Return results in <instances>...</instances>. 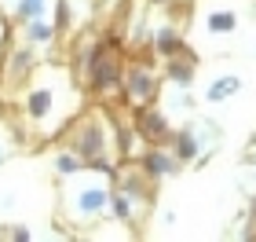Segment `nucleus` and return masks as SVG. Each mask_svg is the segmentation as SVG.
Wrapping results in <instances>:
<instances>
[{"label": "nucleus", "instance_id": "f257e3e1", "mask_svg": "<svg viewBox=\"0 0 256 242\" xmlns=\"http://www.w3.org/2000/svg\"><path fill=\"white\" fill-rule=\"evenodd\" d=\"M55 96H59V81H55V74H48L26 92V118L33 125H48V118L55 114V103H59Z\"/></svg>", "mask_w": 256, "mask_h": 242}, {"label": "nucleus", "instance_id": "f03ea898", "mask_svg": "<svg viewBox=\"0 0 256 242\" xmlns=\"http://www.w3.org/2000/svg\"><path fill=\"white\" fill-rule=\"evenodd\" d=\"M74 154L80 161H96L102 154V129L99 121H80L74 132Z\"/></svg>", "mask_w": 256, "mask_h": 242}, {"label": "nucleus", "instance_id": "7ed1b4c3", "mask_svg": "<svg viewBox=\"0 0 256 242\" xmlns=\"http://www.w3.org/2000/svg\"><path fill=\"white\" fill-rule=\"evenodd\" d=\"M30 70H33V52L30 48H15L8 52V85H26L30 81Z\"/></svg>", "mask_w": 256, "mask_h": 242}, {"label": "nucleus", "instance_id": "20e7f679", "mask_svg": "<svg viewBox=\"0 0 256 242\" xmlns=\"http://www.w3.org/2000/svg\"><path fill=\"white\" fill-rule=\"evenodd\" d=\"M22 33H26V41H33V44H48L55 37V26L44 22V19H33V22H22Z\"/></svg>", "mask_w": 256, "mask_h": 242}, {"label": "nucleus", "instance_id": "39448f33", "mask_svg": "<svg viewBox=\"0 0 256 242\" xmlns=\"http://www.w3.org/2000/svg\"><path fill=\"white\" fill-rule=\"evenodd\" d=\"M44 11H48V0H18L15 4V19L18 22H33V19H40Z\"/></svg>", "mask_w": 256, "mask_h": 242}, {"label": "nucleus", "instance_id": "423d86ee", "mask_svg": "<svg viewBox=\"0 0 256 242\" xmlns=\"http://www.w3.org/2000/svg\"><path fill=\"white\" fill-rule=\"evenodd\" d=\"M102 202H106V194L102 191H84L77 198V216H92V213H99L102 209Z\"/></svg>", "mask_w": 256, "mask_h": 242}, {"label": "nucleus", "instance_id": "0eeeda50", "mask_svg": "<svg viewBox=\"0 0 256 242\" xmlns=\"http://www.w3.org/2000/svg\"><path fill=\"white\" fill-rule=\"evenodd\" d=\"M128 92H132V99H146L150 96V92H154V85H150V77L143 74V70H132V74H128Z\"/></svg>", "mask_w": 256, "mask_h": 242}, {"label": "nucleus", "instance_id": "6e6552de", "mask_svg": "<svg viewBox=\"0 0 256 242\" xmlns=\"http://www.w3.org/2000/svg\"><path fill=\"white\" fill-rule=\"evenodd\" d=\"M55 169H59L62 176H74V172H80V158L77 154H59L55 158Z\"/></svg>", "mask_w": 256, "mask_h": 242}, {"label": "nucleus", "instance_id": "1a4fd4ad", "mask_svg": "<svg viewBox=\"0 0 256 242\" xmlns=\"http://www.w3.org/2000/svg\"><path fill=\"white\" fill-rule=\"evenodd\" d=\"M234 11H227V15H212V19H208V26H212V33H230V30H234Z\"/></svg>", "mask_w": 256, "mask_h": 242}, {"label": "nucleus", "instance_id": "9d476101", "mask_svg": "<svg viewBox=\"0 0 256 242\" xmlns=\"http://www.w3.org/2000/svg\"><path fill=\"white\" fill-rule=\"evenodd\" d=\"M234 85H238V77H227V81H216V88L208 92V96L212 99H220V96H230V92H234Z\"/></svg>", "mask_w": 256, "mask_h": 242}, {"label": "nucleus", "instance_id": "9b49d317", "mask_svg": "<svg viewBox=\"0 0 256 242\" xmlns=\"http://www.w3.org/2000/svg\"><path fill=\"white\" fill-rule=\"evenodd\" d=\"M114 213H118L121 220H124V216L132 213V209H128V198H121V194H118V198H114Z\"/></svg>", "mask_w": 256, "mask_h": 242}, {"label": "nucleus", "instance_id": "f8f14e48", "mask_svg": "<svg viewBox=\"0 0 256 242\" xmlns=\"http://www.w3.org/2000/svg\"><path fill=\"white\" fill-rule=\"evenodd\" d=\"M11 154V147H8V136H0V161H4Z\"/></svg>", "mask_w": 256, "mask_h": 242}, {"label": "nucleus", "instance_id": "ddd939ff", "mask_svg": "<svg viewBox=\"0 0 256 242\" xmlns=\"http://www.w3.org/2000/svg\"><path fill=\"white\" fill-rule=\"evenodd\" d=\"M4 37H8V30H4V22H0V48H4Z\"/></svg>", "mask_w": 256, "mask_h": 242}]
</instances>
